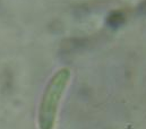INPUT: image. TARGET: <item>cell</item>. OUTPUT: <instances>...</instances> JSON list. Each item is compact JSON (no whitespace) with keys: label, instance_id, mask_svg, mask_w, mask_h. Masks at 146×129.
Masks as SVG:
<instances>
[{"label":"cell","instance_id":"cell-1","mask_svg":"<svg viewBox=\"0 0 146 129\" xmlns=\"http://www.w3.org/2000/svg\"><path fill=\"white\" fill-rule=\"evenodd\" d=\"M70 76V69L64 67L57 70L48 82L38 106L37 121L40 129L54 128L59 102L67 88Z\"/></svg>","mask_w":146,"mask_h":129}]
</instances>
